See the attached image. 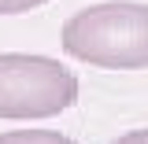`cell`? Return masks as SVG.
Returning a JSON list of instances; mask_svg holds the SVG:
<instances>
[{
	"mask_svg": "<svg viewBox=\"0 0 148 144\" xmlns=\"http://www.w3.org/2000/svg\"><path fill=\"white\" fill-rule=\"evenodd\" d=\"M63 52L100 70L148 67V4L108 0L74 11L59 30Z\"/></svg>",
	"mask_w": 148,
	"mask_h": 144,
	"instance_id": "1",
	"label": "cell"
},
{
	"mask_svg": "<svg viewBox=\"0 0 148 144\" xmlns=\"http://www.w3.org/2000/svg\"><path fill=\"white\" fill-rule=\"evenodd\" d=\"M78 104V78L52 55L0 52V118H52Z\"/></svg>",
	"mask_w": 148,
	"mask_h": 144,
	"instance_id": "2",
	"label": "cell"
},
{
	"mask_svg": "<svg viewBox=\"0 0 148 144\" xmlns=\"http://www.w3.org/2000/svg\"><path fill=\"white\" fill-rule=\"evenodd\" d=\"M0 144H78L59 129H11L0 133Z\"/></svg>",
	"mask_w": 148,
	"mask_h": 144,
	"instance_id": "3",
	"label": "cell"
},
{
	"mask_svg": "<svg viewBox=\"0 0 148 144\" xmlns=\"http://www.w3.org/2000/svg\"><path fill=\"white\" fill-rule=\"evenodd\" d=\"M48 0H0V15H22V11H34Z\"/></svg>",
	"mask_w": 148,
	"mask_h": 144,
	"instance_id": "4",
	"label": "cell"
},
{
	"mask_svg": "<svg viewBox=\"0 0 148 144\" xmlns=\"http://www.w3.org/2000/svg\"><path fill=\"white\" fill-rule=\"evenodd\" d=\"M111 144H148V129H130V133H122L119 141Z\"/></svg>",
	"mask_w": 148,
	"mask_h": 144,
	"instance_id": "5",
	"label": "cell"
}]
</instances>
